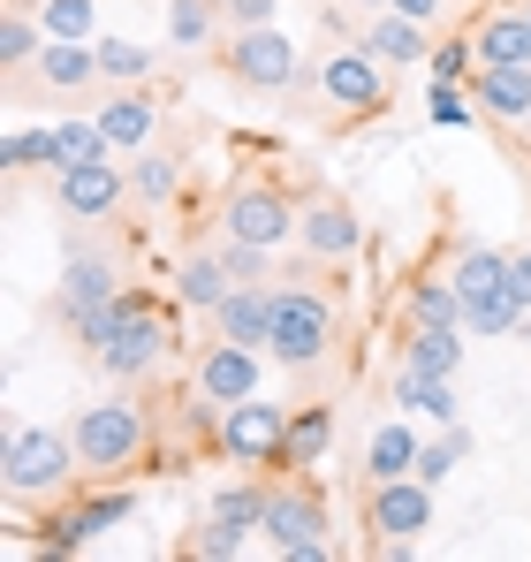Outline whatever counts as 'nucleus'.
I'll return each instance as SVG.
<instances>
[{"mask_svg": "<svg viewBox=\"0 0 531 562\" xmlns=\"http://www.w3.org/2000/svg\"><path fill=\"white\" fill-rule=\"evenodd\" d=\"M319 99L342 106V114H387L395 106V85H387V61L357 38V46H335L319 61Z\"/></svg>", "mask_w": 531, "mask_h": 562, "instance_id": "nucleus-8", "label": "nucleus"}, {"mask_svg": "<svg viewBox=\"0 0 531 562\" xmlns=\"http://www.w3.org/2000/svg\"><path fill=\"white\" fill-rule=\"evenodd\" d=\"M168 350H176L168 312H160L145 289H122V296H114V335H106L91 358H99V373H106V380H145Z\"/></svg>", "mask_w": 531, "mask_h": 562, "instance_id": "nucleus-2", "label": "nucleus"}, {"mask_svg": "<svg viewBox=\"0 0 531 562\" xmlns=\"http://www.w3.org/2000/svg\"><path fill=\"white\" fill-rule=\"evenodd\" d=\"M129 509H137V494H129V486H99V494H84L77 509H61V517H46V525H38V555H77V548H91L99 532L129 525Z\"/></svg>", "mask_w": 531, "mask_h": 562, "instance_id": "nucleus-10", "label": "nucleus"}, {"mask_svg": "<svg viewBox=\"0 0 531 562\" xmlns=\"http://www.w3.org/2000/svg\"><path fill=\"white\" fill-rule=\"evenodd\" d=\"M418 426H403V418H387L380 434H372V449H364V479H403V471L418 464Z\"/></svg>", "mask_w": 531, "mask_h": 562, "instance_id": "nucleus-24", "label": "nucleus"}, {"mask_svg": "<svg viewBox=\"0 0 531 562\" xmlns=\"http://www.w3.org/2000/svg\"><path fill=\"white\" fill-rule=\"evenodd\" d=\"M99 130H106V145L114 153H145L152 145V130H160V106L145 92H114L106 106H99Z\"/></svg>", "mask_w": 531, "mask_h": 562, "instance_id": "nucleus-21", "label": "nucleus"}, {"mask_svg": "<svg viewBox=\"0 0 531 562\" xmlns=\"http://www.w3.org/2000/svg\"><path fill=\"white\" fill-rule=\"evenodd\" d=\"M38 23H46V38H91L99 0H38Z\"/></svg>", "mask_w": 531, "mask_h": 562, "instance_id": "nucleus-35", "label": "nucleus"}, {"mask_svg": "<svg viewBox=\"0 0 531 562\" xmlns=\"http://www.w3.org/2000/svg\"><path fill=\"white\" fill-rule=\"evenodd\" d=\"M266 244H244V236H221V267H228V281H266Z\"/></svg>", "mask_w": 531, "mask_h": 562, "instance_id": "nucleus-40", "label": "nucleus"}, {"mask_svg": "<svg viewBox=\"0 0 531 562\" xmlns=\"http://www.w3.org/2000/svg\"><path fill=\"white\" fill-rule=\"evenodd\" d=\"M221 228L244 236V244L281 251V244L296 236V198H289L281 183H228V198H221Z\"/></svg>", "mask_w": 531, "mask_h": 562, "instance_id": "nucleus-9", "label": "nucleus"}, {"mask_svg": "<svg viewBox=\"0 0 531 562\" xmlns=\"http://www.w3.org/2000/svg\"><path fill=\"white\" fill-rule=\"evenodd\" d=\"M471 99H478V114H486V122H501V130H524V122H531V61H509V69H478V77H471Z\"/></svg>", "mask_w": 531, "mask_h": 562, "instance_id": "nucleus-17", "label": "nucleus"}, {"mask_svg": "<svg viewBox=\"0 0 531 562\" xmlns=\"http://www.w3.org/2000/svg\"><path fill=\"white\" fill-rule=\"evenodd\" d=\"M99 153H114L106 145V130H99V114L91 122H54V176H69V168H84V160H99Z\"/></svg>", "mask_w": 531, "mask_h": 562, "instance_id": "nucleus-28", "label": "nucleus"}, {"mask_svg": "<svg viewBox=\"0 0 531 562\" xmlns=\"http://www.w3.org/2000/svg\"><path fill=\"white\" fill-rule=\"evenodd\" d=\"M91 46H99V77H106V85H145V77L160 69V54L137 46V38H91Z\"/></svg>", "mask_w": 531, "mask_h": 562, "instance_id": "nucleus-29", "label": "nucleus"}, {"mask_svg": "<svg viewBox=\"0 0 531 562\" xmlns=\"http://www.w3.org/2000/svg\"><path fill=\"white\" fill-rule=\"evenodd\" d=\"M517 342H524V350H531V312H524V327H517Z\"/></svg>", "mask_w": 531, "mask_h": 562, "instance_id": "nucleus-44", "label": "nucleus"}, {"mask_svg": "<svg viewBox=\"0 0 531 562\" xmlns=\"http://www.w3.org/2000/svg\"><path fill=\"white\" fill-rule=\"evenodd\" d=\"M228 289H236V281H228V267H221V251H197V259L176 267V296L190 304V312H213Z\"/></svg>", "mask_w": 531, "mask_h": 562, "instance_id": "nucleus-25", "label": "nucleus"}, {"mask_svg": "<svg viewBox=\"0 0 531 562\" xmlns=\"http://www.w3.org/2000/svg\"><path fill=\"white\" fill-rule=\"evenodd\" d=\"M403 366L455 380V366H463V327H410V342H403Z\"/></svg>", "mask_w": 531, "mask_h": 562, "instance_id": "nucleus-26", "label": "nucleus"}, {"mask_svg": "<svg viewBox=\"0 0 531 562\" xmlns=\"http://www.w3.org/2000/svg\"><path fill=\"white\" fill-rule=\"evenodd\" d=\"M471 46H478V69H509V61H531V15L524 8H494L471 23Z\"/></svg>", "mask_w": 531, "mask_h": 562, "instance_id": "nucleus-19", "label": "nucleus"}, {"mask_svg": "<svg viewBox=\"0 0 531 562\" xmlns=\"http://www.w3.org/2000/svg\"><path fill=\"white\" fill-rule=\"evenodd\" d=\"M0 160H8V176H23V168H38V160H54V122H46V130H8V145H0Z\"/></svg>", "mask_w": 531, "mask_h": 562, "instance_id": "nucleus-38", "label": "nucleus"}, {"mask_svg": "<svg viewBox=\"0 0 531 562\" xmlns=\"http://www.w3.org/2000/svg\"><path fill=\"white\" fill-rule=\"evenodd\" d=\"M182 555H197V562H236V555H244V532H236V525H221V517H205V525L182 540Z\"/></svg>", "mask_w": 531, "mask_h": 562, "instance_id": "nucleus-36", "label": "nucleus"}, {"mask_svg": "<svg viewBox=\"0 0 531 562\" xmlns=\"http://www.w3.org/2000/svg\"><path fill=\"white\" fill-rule=\"evenodd\" d=\"M395 403H403V411H418V418H433V426H455V418H463V403H455L448 373H418V366H403Z\"/></svg>", "mask_w": 531, "mask_h": 562, "instance_id": "nucleus-23", "label": "nucleus"}, {"mask_svg": "<svg viewBox=\"0 0 531 562\" xmlns=\"http://www.w3.org/2000/svg\"><path fill=\"white\" fill-rule=\"evenodd\" d=\"M517 8H524V15H531V0H517Z\"/></svg>", "mask_w": 531, "mask_h": 562, "instance_id": "nucleus-45", "label": "nucleus"}, {"mask_svg": "<svg viewBox=\"0 0 531 562\" xmlns=\"http://www.w3.org/2000/svg\"><path fill=\"white\" fill-rule=\"evenodd\" d=\"M221 69H228V85H244V92H289V85L304 77V46H296L281 23H259V31H228V46H221Z\"/></svg>", "mask_w": 531, "mask_h": 562, "instance_id": "nucleus-5", "label": "nucleus"}, {"mask_svg": "<svg viewBox=\"0 0 531 562\" xmlns=\"http://www.w3.org/2000/svg\"><path fill=\"white\" fill-rule=\"evenodd\" d=\"M448 281H455V296H463V312H471V304H486V296L509 289V251H494V244H455Z\"/></svg>", "mask_w": 531, "mask_h": 562, "instance_id": "nucleus-20", "label": "nucleus"}, {"mask_svg": "<svg viewBox=\"0 0 531 562\" xmlns=\"http://www.w3.org/2000/svg\"><path fill=\"white\" fill-rule=\"evenodd\" d=\"M266 548L281 562H327V502H319V486H273V502H266Z\"/></svg>", "mask_w": 531, "mask_h": 562, "instance_id": "nucleus-6", "label": "nucleus"}, {"mask_svg": "<svg viewBox=\"0 0 531 562\" xmlns=\"http://www.w3.org/2000/svg\"><path fill=\"white\" fill-rule=\"evenodd\" d=\"M426 106H433V122H441V130H471V122H478V114H471V106H478V99H471V85H448V77H433Z\"/></svg>", "mask_w": 531, "mask_h": 562, "instance_id": "nucleus-37", "label": "nucleus"}, {"mask_svg": "<svg viewBox=\"0 0 531 562\" xmlns=\"http://www.w3.org/2000/svg\"><path fill=\"white\" fill-rule=\"evenodd\" d=\"M213 449H221L228 464L281 471V449H289V411H281V403H266V395L228 403V411H221V426H213Z\"/></svg>", "mask_w": 531, "mask_h": 562, "instance_id": "nucleus-7", "label": "nucleus"}, {"mask_svg": "<svg viewBox=\"0 0 531 562\" xmlns=\"http://www.w3.org/2000/svg\"><path fill=\"white\" fill-rule=\"evenodd\" d=\"M266 350H273L289 373L319 366V358L335 350V304H327L319 289L281 281V289H273V335H266Z\"/></svg>", "mask_w": 531, "mask_h": 562, "instance_id": "nucleus-4", "label": "nucleus"}, {"mask_svg": "<svg viewBox=\"0 0 531 562\" xmlns=\"http://www.w3.org/2000/svg\"><path fill=\"white\" fill-rule=\"evenodd\" d=\"M364 525L380 532V548H387V540H418V532H433V486H426L418 471H403V479H372V494H364Z\"/></svg>", "mask_w": 531, "mask_h": 562, "instance_id": "nucleus-11", "label": "nucleus"}, {"mask_svg": "<svg viewBox=\"0 0 531 562\" xmlns=\"http://www.w3.org/2000/svg\"><path fill=\"white\" fill-rule=\"evenodd\" d=\"M387 69H418V61H433V23H418V15H403V8H372V23L357 31Z\"/></svg>", "mask_w": 531, "mask_h": 562, "instance_id": "nucleus-15", "label": "nucleus"}, {"mask_svg": "<svg viewBox=\"0 0 531 562\" xmlns=\"http://www.w3.org/2000/svg\"><path fill=\"white\" fill-rule=\"evenodd\" d=\"M471 449H478V434H471V426H463V418H455V426H441V441H426V449H418V479H426V486H441L448 471L463 464V457H471Z\"/></svg>", "mask_w": 531, "mask_h": 562, "instance_id": "nucleus-32", "label": "nucleus"}, {"mask_svg": "<svg viewBox=\"0 0 531 562\" xmlns=\"http://www.w3.org/2000/svg\"><path fill=\"white\" fill-rule=\"evenodd\" d=\"M77 471H84V457H77V434H61V426H15V434H8L0 479H8V494H15V502L61 494Z\"/></svg>", "mask_w": 531, "mask_h": 562, "instance_id": "nucleus-3", "label": "nucleus"}, {"mask_svg": "<svg viewBox=\"0 0 531 562\" xmlns=\"http://www.w3.org/2000/svg\"><path fill=\"white\" fill-rule=\"evenodd\" d=\"M213 8H221V23H228V31H259V23L281 15V0H213Z\"/></svg>", "mask_w": 531, "mask_h": 562, "instance_id": "nucleus-41", "label": "nucleus"}, {"mask_svg": "<svg viewBox=\"0 0 531 562\" xmlns=\"http://www.w3.org/2000/svg\"><path fill=\"white\" fill-rule=\"evenodd\" d=\"M176 190H182V160H168V153H137V168H129V198L168 205Z\"/></svg>", "mask_w": 531, "mask_h": 562, "instance_id": "nucleus-33", "label": "nucleus"}, {"mask_svg": "<svg viewBox=\"0 0 531 562\" xmlns=\"http://www.w3.org/2000/svg\"><path fill=\"white\" fill-rule=\"evenodd\" d=\"M38 54H46V23L23 15V0H8V15H0V69H31Z\"/></svg>", "mask_w": 531, "mask_h": 562, "instance_id": "nucleus-27", "label": "nucleus"}, {"mask_svg": "<svg viewBox=\"0 0 531 562\" xmlns=\"http://www.w3.org/2000/svg\"><path fill=\"white\" fill-rule=\"evenodd\" d=\"M327 449H335V411H327V403H304V411H289V449H281V471L327 464Z\"/></svg>", "mask_w": 531, "mask_h": 562, "instance_id": "nucleus-22", "label": "nucleus"}, {"mask_svg": "<svg viewBox=\"0 0 531 562\" xmlns=\"http://www.w3.org/2000/svg\"><path fill=\"white\" fill-rule=\"evenodd\" d=\"M122 198H129V168H114V153H99V160L69 168V176L54 183V205H61L69 221H114Z\"/></svg>", "mask_w": 531, "mask_h": 562, "instance_id": "nucleus-12", "label": "nucleus"}, {"mask_svg": "<svg viewBox=\"0 0 531 562\" xmlns=\"http://www.w3.org/2000/svg\"><path fill=\"white\" fill-rule=\"evenodd\" d=\"M129 281H122V267L106 259V251H69V267H61V289H54V312H61V327H77L84 312H99V304H114Z\"/></svg>", "mask_w": 531, "mask_h": 562, "instance_id": "nucleus-13", "label": "nucleus"}, {"mask_svg": "<svg viewBox=\"0 0 531 562\" xmlns=\"http://www.w3.org/2000/svg\"><path fill=\"white\" fill-rule=\"evenodd\" d=\"M387 8H403V15H418V23H433V15H441V0H387Z\"/></svg>", "mask_w": 531, "mask_h": 562, "instance_id": "nucleus-43", "label": "nucleus"}, {"mask_svg": "<svg viewBox=\"0 0 531 562\" xmlns=\"http://www.w3.org/2000/svg\"><path fill=\"white\" fill-rule=\"evenodd\" d=\"M77 457H84L91 479H122V471H137L152 457V418H145V403H129V395H106V403H91L77 411Z\"/></svg>", "mask_w": 531, "mask_h": 562, "instance_id": "nucleus-1", "label": "nucleus"}, {"mask_svg": "<svg viewBox=\"0 0 531 562\" xmlns=\"http://www.w3.org/2000/svg\"><path fill=\"white\" fill-rule=\"evenodd\" d=\"M426 69H433V77H448V85H471V77H478V46H471V31H463V38H441Z\"/></svg>", "mask_w": 531, "mask_h": 562, "instance_id": "nucleus-39", "label": "nucleus"}, {"mask_svg": "<svg viewBox=\"0 0 531 562\" xmlns=\"http://www.w3.org/2000/svg\"><path fill=\"white\" fill-rule=\"evenodd\" d=\"M266 502H273V486L236 479V486H221V494H213V517H221V525H236V532H259V525H266Z\"/></svg>", "mask_w": 531, "mask_h": 562, "instance_id": "nucleus-31", "label": "nucleus"}, {"mask_svg": "<svg viewBox=\"0 0 531 562\" xmlns=\"http://www.w3.org/2000/svg\"><path fill=\"white\" fill-rule=\"evenodd\" d=\"M410 327H463V296L448 274H426L410 289Z\"/></svg>", "mask_w": 531, "mask_h": 562, "instance_id": "nucleus-30", "label": "nucleus"}, {"mask_svg": "<svg viewBox=\"0 0 531 562\" xmlns=\"http://www.w3.org/2000/svg\"><path fill=\"white\" fill-rule=\"evenodd\" d=\"M197 395H213L221 411H228V403H244V395H259V350L221 335V342L197 358Z\"/></svg>", "mask_w": 531, "mask_h": 562, "instance_id": "nucleus-16", "label": "nucleus"}, {"mask_svg": "<svg viewBox=\"0 0 531 562\" xmlns=\"http://www.w3.org/2000/svg\"><path fill=\"white\" fill-rule=\"evenodd\" d=\"M357 213L335 198V190H319V198H304L296 205V244L312 251V259H357Z\"/></svg>", "mask_w": 531, "mask_h": 562, "instance_id": "nucleus-14", "label": "nucleus"}, {"mask_svg": "<svg viewBox=\"0 0 531 562\" xmlns=\"http://www.w3.org/2000/svg\"><path fill=\"white\" fill-rule=\"evenodd\" d=\"M509 296L531 312V251H509Z\"/></svg>", "mask_w": 531, "mask_h": 562, "instance_id": "nucleus-42", "label": "nucleus"}, {"mask_svg": "<svg viewBox=\"0 0 531 562\" xmlns=\"http://www.w3.org/2000/svg\"><path fill=\"white\" fill-rule=\"evenodd\" d=\"M213 23H221L213 0H168V46H205Z\"/></svg>", "mask_w": 531, "mask_h": 562, "instance_id": "nucleus-34", "label": "nucleus"}, {"mask_svg": "<svg viewBox=\"0 0 531 562\" xmlns=\"http://www.w3.org/2000/svg\"><path fill=\"white\" fill-rule=\"evenodd\" d=\"M213 327H221L228 342L266 350V335H273V281H236V289L213 304Z\"/></svg>", "mask_w": 531, "mask_h": 562, "instance_id": "nucleus-18", "label": "nucleus"}]
</instances>
